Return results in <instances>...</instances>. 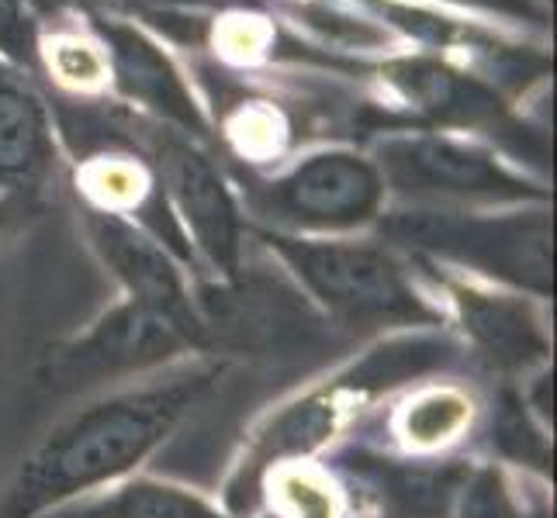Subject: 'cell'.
I'll return each instance as SVG.
<instances>
[{
    "label": "cell",
    "mask_w": 557,
    "mask_h": 518,
    "mask_svg": "<svg viewBox=\"0 0 557 518\" xmlns=\"http://www.w3.org/2000/svg\"><path fill=\"white\" fill-rule=\"evenodd\" d=\"M225 374L228 359L195 356L81 397L17 456L0 488V518H49L146 470Z\"/></svg>",
    "instance_id": "6da1fadb"
},
{
    "label": "cell",
    "mask_w": 557,
    "mask_h": 518,
    "mask_svg": "<svg viewBox=\"0 0 557 518\" xmlns=\"http://www.w3.org/2000/svg\"><path fill=\"white\" fill-rule=\"evenodd\" d=\"M465 353L440 329L388 332L363 339L330 370L271 401L239 435L222 477L219 502L233 518H257L260 481L277 464L325 459L360 435L368 418L416 380L460 374Z\"/></svg>",
    "instance_id": "7a4b0ae2"
},
{
    "label": "cell",
    "mask_w": 557,
    "mask_h": 518,
    "mask_svg": "<svg viewBox=\"0 0 557 518\" xmlns=\"http://www.w3.org/2000/svg\"><path fill=\"white\" fill-rule=\"evenodd\" d=\"M249 239L277 263L298 298L339 332L360 339L416 329L447 332L416 266L377 236H287L249 225Z\"/></svg>",
    "instance_id": "3957f363"
},
{
    "label": "cell",
    "mask_w": 557,
    "mask_h": 518,
    "mask_svg": "<svg viewBox=\"0 0 557 518\" xmlns=\"http://www.w3.org/2000/svg\"><path fill=\"white\" fill-rule=\"evenodd\" d=\"M377 239L406 260L433 263L471 280H485L554 301V225L550 204L523 207H416L388 204Z\"/></svg>",
    "instance_id": "277c9868"
},
{
    "label": "cell",
    "mask_w": 557,
    "mask_h": 518,
    "mask_svg": "<svg viewBox=\"0 0 557 518\" xmlns=\"http://www.w3.org/2000/svg\"><path fill=\"white\" fill-rule=\"evenodd\" d=\"M233 187L249 225L287 236H360L392 201L374 160L347 146L305 152L274 173H239Z\"/></svg>",
    "instance_id": "5b68a950"
},
{
    "label": "cell",
    "mask_w": 557,
    "mask_h": 518,
    "mask_svg": "<svg viewBox=\"0 0 557 518\" xmlns=\"http://www.w3.org/2000/svg\"><path fill=\"white\" fill-rule=\"evenodd\" d=\"M374 166L388 198L416 207H523L550 204V187L516 169L485 142L450 131H392L374 146Z\"/></svg>",
    "instance_id": "8992f818"
},
{
    "label": "cell",
    "mask_w": 557,
    "mask_h": 518,
    "mask_svg": "<svg viewBox=\"0 0 557 518\" xmlns=\"http://www.w3.org/2000/svg\"><path fill=\"white\" fill-rule=\"evenodd\" d=\"M195 356L208 353L177 321L119 294L81 329L46 345L35 363V380L55 397H87Z\"/></svg>",
    "instance_id": "52a82bcc"
},
{
    "label": "cell",
    "mask_w": 557,
    "mask_h": 518,
    "mask_svg": "<svg viewBox=\"0 0 557 518\" xmlns=\"http://www.w3.org/2000/svg\"><path fill=\"white\" fill-rule=\"evenodd\" d=\"M409 263L433 294L444 329L465 353V363L482 367L492 380H520L554 363L550 304L509 287L440 270L433 263Z\"/></svg>",
    "instance_id": "ba28073f"
},
{
    "label": "cell",
    "mask_w": 557,
    "mask_h": 518,
    "mask_svg": "<svg viewBox=\"0 0 557 518\" xmlns=\"http://www.w3.org/2000/svg\"><path fill=\"white\" fill-rule=\"evenodd\" d=\"M146 163L187 236L205 280L236 283L246 274L249 222L233 180L208 156L201 142L174 128L146 136Z\"/></svg>",
    "instance_id": "9c48e42d"
},
{
    "label": "cell",
    "mask_w": 557,
    "mask_h": 518,
    "mask_svg": "<svg viewBox=\"0 0 557 518\" xmlns=\"http://www.w3.org/2000/svg\"><path fill=\"white\" fill-rule=\"evenodd\" d=\"M474 453L450 459H409L354 435L330 464L350 497V518H450Z\"/></svg>",
    "instance_id": "30bf717a"
},
{
    "label": "cell",
    "mask_w": 557,
    "mask_h": 518,
    "mask_svg": "<svg viewBox=\"0 0 557 518\" xmlns=\"http://www.w3.org/2000/svg\"><path fill=\"white\" fill-rule=\"evenodd\" d=\"M81 222L94 256L104 266V274L119 283L122 298L139 301L146 308L166 315L170 321H177L201 345V353L219 356L215 339H211L198 308V277L170 249H163L128 218L111 215V211L81 204Z\"/></svg>",
    "instance_id": "8fae6325"
},
{
    "label": "cell",
    "mask_w": 557,
    "mask_h": 518,
    "mask_svg": "<svg viewBox=\"0 0 557 518\" xmlns=\"http://www.w3.org/2000/svg\"><path fill=\"white\" fill-rule=\"evenodd\" d=\"M482 415L485 388L465 374H440L392 394L368 418L377 435L363 439L409 459H450L474 453Z\"/></svg>",
    "instance_id": "7c38bea8"
},
{
    "label": "cell",
    "mask_w": 557,
    "mask_h": 518,
    "mask_svg": "<svg viewBox=\"0 0 557 518\" xmlns=\"http://www.w3.org/2000/svg\"><path fill=\"white\" fill-rule=\"evenodd\" d=\"M388 80L401 90L419 114L436 125V131H478L498 149L512 152L516 160L533 166H547V142L541 131H530L523 122L512 118L495 90L471 80L465 73H454L433 60H398L388 66Z\"/></svg>",
    "instance_id": "4fadbf2b"
},
{
    "label": "cell",
    "mask_w": 557,
    "mask_h": 518,
    "mask_svg": "<svg viewBox=\"0 0 557 518\" xmlns=\"http://www.w3.org/2000/svg\"><path fill=\"white\" fill-rule=\"evenodd\" d=\"M98 31L111 49L114 84H119L125 98L152 111L160 122L174 125V131H181V136L205 142L208 118L201 114L198 101L190 98V90L181 80L174 63H170L143 31L128 28V25L98 22Z\"/></svg>",
    "instance_id": "5bb4252c"
},
{
    "label": "cell",
    "mask_w": 557,
    "mask_h": 518,
    "mask_svg": "<svg viewBox=\"0 0 557 518\" xmlns=\"http://www.w3.org/2000/svg\"><path fill=\"white\" fill-rule=\"evenodd\" d=\"M55 169V136L42 98L14 66L0 60V198L25 201Z\"/></svg>",
    "instance_id": "9a60e30c"
},
{
    "label": "cell",
    "mask_w": 557,
    "mask_h": 518,
    "mask_svg": "<svg viewBox=\"0 0 557 518\" xmlns=\"http://www.w3.org/2000/svg\"><path fill=\"white\" fill-rule=\"evenodd\" d=\"M474 456L492 459L516 477L554 484V429L527 408L516 380H495V388L485 391Z\"/></svg>",
    "instance_id": "2e32d148"
},
{
    "label": "cell",
    "mask_w": 557,
    "mask_h": 518,
    "mask_svg": "<svg viewBox=\"0 0 557 518\" xmlns=\"http://www.w3.org/2000/svg\"><path fill=\"white\" fill-rule=\"evenodd\" d=\"M76 518H233V511L219 502V494L177 477L139 470L76 505Z\"/></svg>",
    "instance_id": "e0dca14e"
},
{
    "label": "cell",
    "mask_w": 557,
    "mask_h": 518,
    "mask_svg": "<svg viewBox=\"0 0 557 518\" xmlns=\"http://www.w3.org/2000/svg\"><path fill=\"white\" fill-rule=\"evenodd\" d=\"M350 518V497L325 459H295L267 470L257 518Z\"/></svg>",
    "instance_id": "ac0fdd59"
},
{
    "label": "cell",
    "mask_w": 557,
    "mask_h": 518,
    "mask_svg": "<svg viewBox=\"0 0 557 518\" xmlns=\"http://www.w3.org/2000/svg\"><path fill=\"white\" fill-rule=\"evenodd\" d=\"M450 518H527L523 477L503 470L492 459L474 456L465 484L457 491Z\"/></svg>",
    "instance_id": "d6986e66"
},
{
    "label": "cell",
    "mask_w": 557,
    "mask_h": 518,
    "mask_svg": "<svg viewBox=\"0 0 557 518\" xmlns=\"http://www.w3.org/2000/svg\"><path fill=\"white\" fill-rule=\"evenodd\" d=\"M0 49L25 66L35 63L38 46H35V22L28 14V0H0Z\"/></svg>",
    "instance_id": "ffe728a7"
},
{
    "label": "cell",
    "mask_w": 557,
    "mask_h": 518,
    "mask_svg": "<svg viewBox=\"0 0 557 518\" xmlns=\"http://www.w3.org/2000/svg\"><path fill=\"white\" fill-rule=\"evenodd\" d=\"M22 215H25V201L0 198V242H4L14 232V225L22 222Z\"/></svg>",
    "instance_id": "44dd1931"
},
{
    "label": "cell",
    "mask_w": 557,
    "mask_h": 518,
    "mask_svg": "<svg viewBox=\"0 0 557 518\" xmlns=\"http://www.w3.org/2000/svg\"><path fill=\"white\" fill-rule=\"evenodd\" d=\"M465 4H482L492 11H509V14H536L527 0H465Z\"/></svg>",
    "instance_id": "7402d4cb"
},
{
    "label": "cell",
    "mask_w": 557,
    "mask_h": 518,
    "mask_svg": "<svg viewBox=\"0 0 557 518\" xmlns=\"http://www.w3.org/2000/svg\"><path fill=\"white\" fill-rule=\"evenodd\" d=\"M76 4H81V0H76Z\"/></svg>",
    "instance_id": "603a6c76"
}]
</instances>
